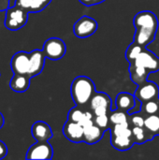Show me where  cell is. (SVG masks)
Instances as JSON below:
<instances>
[{"label":"cell","instance_id":"1","mask_svg":"<svg viewBox=\"0 0 159 160\" xmlns=\"http://www.w3.org/2000/svg\"><path fill=\"white\" fill-rule=\"evenodd\" d=\"M70 92L74 103L82 107L90 102L92 97L96 93V86L90 78L86 76H78L72 81Z\"/></svg>","mask_w":159,"mask_h":160},{"label":"cell","instance_id":"2","mask_svg":"<svg viewBox=\"0 0 159 160\" xmlns=\"http://www.w3.org/2000/svg\"><path fill=\"white\" fill-rule=\"evenodd\" d=\"M28 21V12L23 8L12 6L6 10V17L4 21L5 27L10 31H17L22 28Z\"/></svg>","mask_w":159,"mask_h":160},{"label":"cell","instance_id":"3","mask_svg":"<svg viewBox=\"0 0 159 160\" xmlns=\"http://www.w3.org/2000/svg\"><path fill=\"white\" fill-rule=\"evenodd\" d=\"M89 108L95 116L109 115L112 108V99L106 93L96 92L89 102Z\"/></svg>","mask_w":159,"mask_h":160},{"label":"cell","instance_id":"4","mask_svg":"<svg viewBox=\"0 0 159 160\" xmlns=\"http://www.w3.org/2000/svg\"><path fill=\"white\" fill-rule=\"evenodd\" d=\"M42 51L46 58L51 60H59L66 54L67 46L63 39L59 38H51L44 42Z\"/></svg>","mask_w":159,"mask_h":160},{"label":"cell","instance_id":"5","mask_svg":"<svg viewBox=\"0 0 159 160\" xmlns=\"http://www.w3.org/2000/svg\"><path fill=\"white\" fill-rule=\"evenodd\" d=\"M97 29V22L89 16L81 17L73 26V33L80 38L91 37Z\"/></svg>","mask_w":159,"mask_h":160},{"label":"cell","instance_id":"6","mask_svg":"<svg viewBox=\"0 0 159 160\" xmlns=\"http://www.w3.org/2000/svg\"><path fill=\"white\" fill-rule=\"evenodd\" d=\"M53 149L48 142H37L27 150L26 159H45L52 158Z\"/></svg>","mask_w":159,"mask_h":160},{"label":"cell","instance_id":"7","mask_svg":"<svg viewBox=\"0 0 159 160\" xmlns=\"http://www.w3.org/2000/svg\"><path fill=\"white\" fill-rule=\"evenodd\" d=\"M133 24L135 28H144L157 31L159 22L157 15L154 12L143 10L135 15L133 19Z\"/></svg>","mask_w":159,"mask_h":160},{"label":"cell","instance_id":"8","mask_svg":"<svg viewBox=\"0 0 159 160\" xmlns=\"http://www.w3.org/2000/svg\"><path fill=\"white\" fill-rule=\"evenodd\" d=\"M10 68L14 74L28 75L30 69L29 52L23 51L16 52L10 60Z\"/></svg>","mask_w":159,"mask_h":160},{"label":"cell","instance_id":"9","mask_svg":"<svg viewBox=\"0 0 159 160\" xmlns=\"http://www.w3.org/2000/svg\"><path fill=\"white\" fill-rule=\"evenodd\" d=\"M135 98L139 99L142 103L153 99L159 98L158 85L153 82L147 81L146 82L138 85V88L135 92Z\"/></svg>","mask_w":159,"mask_h":160},{"label":"cell","instance_id":"10","mask_svg":"<svg viewBox=\"0 0 159 160\" xmlns=\"http://www.w3.org/2000/svg\"><path fill=\"white\" fill-rule=\"evenodd\" d=\"M131 63L148 69L151 73L159 70V58L153 52L146 49H143L141 54Z\"/></svg>","mask_w":159,"mask_h":160},{"label":"cell","instance_id":"11","mask_svg":"<svg viewBox=\"0 0 159 160\" xmlns=\"http://www.w3.org/2000/svg\"><path fill=\"white\" fill-rule=\"evenodd\" d=\"M63 134L71 142H83V127L80 123L67 120L64 125Z\"/></svg>","mask_w":159,"mask_h":160},{"label":"cell","instance_id":"12","mask_svg":"<svg viewBox=\"0 0 159 160\" xmlns=\"http://www.w3.org/2000/svg\"><path fill=\"white\" fill-rule=\"evenodd\" d=\"M30 56V69L28 75L33 78L40 74L45 65V54L42 50H34L29 52Z\"/></svg>","mask_w":159,"mask_h":160},{"label":"cell","instance_id":"13","mask_svg":"<svg viewBox=\"0 0 159 160\" xmlns=\"http://www.w3.org/2000/svg\"><path fill=\"white\" fill-rule=\"evenodd\" d=\"M31 133L37 142H48L52 138V128L44 121H37L32 125Z\"/></svg>","mask_w":159,"mask_h":160},{"label":"cell","instance_id":"14","mask_svg":"<svg viewBox=\"0 0 159 160\" xmlns=\"http://www.w3.org/2000/svg\"><path fill=\"white\" fill-rule=\"evenodd\" d=\"M51 2L52 0H15L14 5L23 8L28 13H37L42 11Z\"/></svg>","mask_w":159,"mask_h":160},{"label":"cell","instance_id":"15","mask_svg":"<svg viewBox=\"0 0 159 160\" xmlns=\"http://www.w3.org/2000/svg\"><path fill=\"white\" fill-rule=\"evenodd\" d=\"M115 104H116V109L130 112L136 105V98L135 96L127 93V92H122L119 93L116 97L115 99Z\"/></svg>","mask_w":159,"mask_h":160},{"label":"cell","instance_id":"16","mask_svg":"<svg viewBox=\"0 0 159 160\" xmlns=\"http://www.w3.org/2000/svg\"><path fill=\"white\" fill-rule=\"evenodd\" d=\"M104 132L105 130L100 128L96 124L85 127L83 128V142L88 144H95L102 139Z\"/></svg>","mask_w":159,"mask_h":160},{"label":"cell","instance_id":"17","mask_svg":"<svg viewBox=\"0 0 159 160\" xmlns=\"http://www.w3.org/2000/svg\"><path fill=\"white\" fill-rule=\"evenodd\" d=\"M31 77L24 74H14L9 82V87L14 92L23 93L30 86Z\"/></svg>","mask_w":159,"mask_h":160},{"label":"cell","instance_id":"18","mask_svg":"<svg viewBox=\"0 0 159 160\" xmlns=\"http://www.w3.org/2000/svg\"><path fill=\"white\" fill-rule=\"evenodd\" d=\"M129 73L132 82L137 85H141L148 81L147 78L151 72L142 67L136 66L133 63H129Z\"/></svg>","mask_w":159,"mask_h":160},{"label":"cell","instance_id":"19","mask_svg":"<svg viewBox=\"0 0 159 160\" xmlns=\"http://www.w3.org/2000/svg\"><path fill=\"white\" fill-rule=\"evenodd\" d=\"M156 35L157 31L144 28H136V32L134 35V42L145 48L148 44L155 40Z\"/></svg>","mask_w":159,"mask_h":160},{"label":"cell","instance_id":"20","mask_svg":"<svg viewBox=\"0 0 159 160\" xmlns=\"http://www.w3.org/2000/svg\"><path fill=\"white\" fill-rule=\"evenodd\" d=\"M111 143L113 148L118 151H127L132 148L135 143L133 137H124V136H112L111 138Z\"/></svg>","mask_w":159,"mask_h":160},{"label":"cell","instance_id":"21","mask_svg":"<svg viewBox=\"0 0 159 160\" xmlns=\"http://www.w3.org/2000/svg\"><path fill=\"white\" fill-rule=\"evenodd\" d=\"M131 128H132V137L135 142L138 144H142L148 141H151L155 137L150 132H148L144 128V127H132Z\"/></svg>","mask_w":159,"mask_h":160},{"label":"cell","instance_id":"22","mask_svg":"<svg viewBox=\"0 0 159 160\" xmlns=\"http://www.w3.org/2000/svg\"><path fill=\"white\" fill-rule=\"evenodd\" d=\"M140 112L143 114L144 117L152 114H159V98L142 102Z\"/></svg>","mask_w":159,"mask_h":160},{"label":"cell","instance_id":"23","mask_svg":"<svg viewBox=\"0 0 159 160\" xmlns=\"http://www.w3.org/2000/svg\"><path fill=\"white\" fill-rule=\"evenodd\" d=\"M144 128L152 135L156 136L159 133V114H152L145 117Z\"/></svg>","mask_w":159,"mask_h":160},{"label":"cell","instance_id":"24","mask_svg":"<svg viewBox=\"0 0 159 160\" xmlns=\"http://www.w3.org/2000/svg\"><path fill=\"white\" fill-rule=\"evenodd\" d=\"M111 125H129V114L127 112H123L120 110H116L114 112H110L109 114Z\"/></svg>","mask_w":159,"mask_h":160},{"label":"cell","instance_id":"25","mask_svg":"<svg viewBox=\"0 0 159 160\" xmlns=\"http://www.w3.org/2000/svg\"><path fill=\"white\" fill-rule=\"evenodd\" d=\"M110 129L112 136L132 137V128L130 125H124V124L111 125Z\"/></svg>","mask_w":159,"mask_h":160},{"label":"cell","instance_id":"26","mask_svg":"<svg viewBox=\"0 0 159 160\" xmlns=\"http://www.w3.org/2000/svg\"><path fill=\"white\" fill-rule=\"evenodd\" d=\"M143 49H144V47L137 44L136 42H133L132 44H130L128 46V48L126 51V58H127V60L129 63L133 62L141 54V52L143 51Z\"/></svg>","mask_w":159,"mask_h":160},{"label":"cell","instance_id":"27","mask_svg":"<svg viewBox=\"0 0 159 160\" xmlns=\"http://www.w3.org/2000/svg\"><path fill=\"white\" fill-rule=\"evenodd\" d=\"M83 114H84V111L80 106L77 105L76 107H73L72 109H70V111L68 112L67 120L79 123L81 121V119L82 118Z\"/></svg>","mask_w":159,"mask_h":160},{"label":"cell","instance_id":"28","mask_svg":"<svg viewBox=\"0 0 159 160\" xmlns=\"http://www.w3.org/2000/svg\"><path fill=\"white\" fill-rule=\"evenodd\" d=\"M145 117L140 112H132L129 114V125L130 127H144Z\"/></svg>","mask_w":159,"mask_h":160},{"label":"cell","instance_id":"29","mask_svg":"<svg viewBox=\"0 0 159 160\" xmlns=\"http://www.w3.org/2000/svg\"><path fill=\"white\" fill-rule=\"evenodd\" d=\"M94 122L97 126H98L100 128H102L103 130H107L110 129L111 127V123H110V118L109 115H99V116H95L94 118Z\"/></svg>","mask_w":159,"mask_h":160},{"label":"cell","instance_id":"30","mask_svg":"<svg viewBox=\"0 0 159 160\" xmlns=\"http://www.w3.org/2000/svg\"><path fill=\"white\" fill-rule=\"evenodd\" d=\"M94 118H95V115H94L93 112H92V111H86V112H84V114H83L82 118L81 119V121H80L79 123H80L83 128L89 127V126L95 124Z\"/></svg>","mask_w":159,"mask_h":160},{"label":"cell","instance_id":"31","mask_svg":"<svg viewBox=\"0 0 159 160\" xmlns=\"http://www.w3.org/2000/svg\"><path fill=\"white\" fill-rule=\"evenodd\" d=\"M82 5L90 7V6H95L97 4H101L102 2H104L105 0H79Z\"/></svg>","mask_w":159,"mask_h":160},{"label":"cell","instance_id":"32","mask_svg":"<svg viewBox=\"0 0 159 160\" xmlns=\"http://www.w3.org/2000/svg\"><path fill=\"white\" fill-rule=\"evenodd\" d=\"M7 155V148L4 142L0 141V159L4 158Z\"/></svg>","mask_w":159,"mask_h":160},{"label":"cell","instance_id":"33","mask_svg":"<svg viewBox=\"0 0 159 160\" xmlns=\"http://www.w3.org/2000/svg\"><path fill=\"white\" fill-rule=\"evenodd\" d=\"M9 8L8 0H0V11H5Z\"/></svg>","mask_w":159,"mask_h":160},{"label":"cell","instance_id":"34","mask_svg":"<svg viewBox=\"0 0 159 160\" xmlns=\"http://www.w3.org/2000/svg\"><path fill=\"white\" fill-rule=\"evenodd\" d=\"M4 123H5V119H4V116H3V114L0 112V129L3 128V126H4Z\"/></svg>","mask_w":159,"mask_h":160},{"label":"cell","instance_id":"35","mask_svg":"<svg viewBox=\"0 0 159 160\" xmlns=\"http://www.w3.org/2000/svg\"><path fill=\"white\" fill-rule=\"evenodd\" d=\"M8 1H10V0H8Z\"/></svg>","mask_w":159,"mask_h":160},{"label":"cell","instance_id":"36","mask_svg":"<svg viewBox=\"0 0 159 160\" xmlns=\"http://www.w3.org/2000/svg\"><path fill=\"white\" fill-rule=\"evenodd\" d=\"M158 135H159V133H158Z\"/></svg>","mask_w":159,"mask_h":160}]
</instances>
